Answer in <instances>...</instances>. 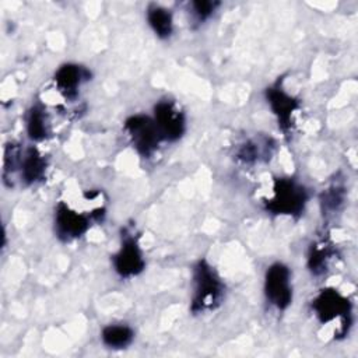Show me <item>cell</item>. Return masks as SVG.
I'll return each instance as SVG.
<instances>
[{"label":"cell","mask_w":358,"mask_h":358,"mask_svg":"<svg viewBox=\"0 0 358 358\" xmlns=\"http://www.w3.org/2000/svg\"><path fill=\"white\" fill-rule=\"evenodd\" d=\"M20 168L21 179L27 185H32L43 178L46 171V159L36 148L31 147L27 150L24 157H21Z\"/></svg>","instance_id":"8fae6325"},{"label":"cell","mask_w":358,"mask_h":358,"mask_svg":"<svg viewBox=\"0 0 358 358\" xmlns=\"http://www.w3.org/2000/svg\"><path fill=\"white\" fill-rule=\"evenodd\" d=\"M193 296L190 310L200 313L217 308L224 296V284L215 270L206 262L200 260L193 268Z\"/></svg>","instance_id":"6da1fadb"},{"label":"cell","mask_w":358,"mask_h":358,"mask_svg":"<svg viewBox=\"0 0 358 358\" xmlns=\"http://www.w3.org/2000/svg\"><path fill=\"white\" fill-rule=\"evenodd\" d=\"M124 130L130 137L133 147L144 158H150L162 140L154 119L145 115H133L127 117Z\"/></svg>","instance_id":"3957f363"},{"label":"cell","mask_w":358,"mask_h":358,"mask_svg":"<svg viewBox=\"0 0 358 358\" xmlns=\"http://www.w3.org/2000/svg\"><path fill=\"white\" fill-rule=\"evenodd\" d=\"M154 122L162 140L176 141L185 133V116L171 101H161L154 106Z\"/></svg>","instance_id":"8992f818"},{"label":"cell","mask_w":358,"mask_h":358,"mask_svg":"<svg viewBox=\"0 0 358 358\" xmlns=\"http://www.w3.org/2000/svg\"><path fill=\"white\" fill-rule=\"evenodd\" d=\"M27 133L31 140L42 141L49 134V123L45 110L39 105L31 106L27 115Z\"/></svg>","instance_id":"5bb4252c"},{"label":"cell","mask_w":358,"mask_h":358,"mask_svg":"<svg viewBox=\"0 0 358 358\" xmlns=\"http://www.w3.org/2000/svg\"><path fill=\"white\" fill-rule=\"evenodd\" d=\"M113 267L120 277L129 278L140 274L145 262L143 257V252L134 236L126 234L122 241V246L119 252L113 256Z\"/></svg>","instance_id":"52a82bcc"},{"label":"cell","mask_w":358,"mask_h":358,"mask_svg":"<svg viewBox=\"0 0 358 358\" xmlns=\"http://www.w3.org/2000/svg\"><path fill=\"white\" fill-rule=\"evenodd\" d=\"M264 295L270 305L278 310H284L289 306L292 301L291 271L285 264L273 263L267 267L264 275Z\"/></svg>","instance_id":"277c9868"},{"label":"cell","mask_w":358,"mask_h":358,"mask_svg":"<svg viewBox=\"0 0 358 358\" xmlns=\"http://www.w3.org/2000/svg\"><path fill=\"white\" fill-rule=\"evenodd\" d=\"M330 248L324 243H319V245H312L310 252H309V257H308V266L310 268V271L313 274H322L326 267H327V262L330 259Z\"/></svg>","instance_id":"9a60e30c"},{"label":"cell","mask_w":358,"mask_h":358,"mask_svg":"<svg viewBox=\"0 0 358 358\" xmlns=\"http://www.w3.org/2000/svg\"><path fill=\"white\" fill-rule=\"evenodd\" d=\"M220 6L218 1H210V0H197L192 3V10L194 17L199 21H204L207 18H210L214 11L217 10V7Z\"/></svg>","instance_id":"2e32d148"},{"label":"cell","mask_w":358,"mask_h":358,"mask_svg":"<svg viewBox=\"0 0 358 358\" xmlns=\"http://www.w3.org/2000/svg\"><path fill=\"white\" fill-rule=\"evenodd\" d=\"M88 227L90 221L84 214L70 208L64 203L57 204L55 211V231L60 239L71 241L80 238L87 232Z\"/></svg>","instance_id":"ba28073f"},{"label":"cell","mask_w":358,"mask_h":358,"mask_svg":"<svg viewBox=\"0 0 358 358\" xmlns=\"http://www.w3.org/2000/svg\"><path fill=\"white\" fill-rule=\"evenodd\" d=\"M101 338L109 348H124L131 344L134 331L126 324H108L102 329Z\"/></svg>","instance_id":"4fadbf2b"},{"label":"cell","mask_w":358,"mask_h":358,"mask_svg":"<svg viewBox=\"0 0 358 358\" xmlns=\"http://www.w3.org/2000/svg\"><path fill=\"white\" fill-rule=\"evenodd\" d=\"M312 309L322 323L336 319L350 323L351 305L350 301L336 289H322L312 301Z\"/></svg>","instance_id":"5b68a950"},{"label":"cell","mask_w":358,"mask_h":358,"mask_svg":"<svg viewBox=\"0 0 358 358\" xmlns=\"http://www.w3.org/2000/svg\"><path fill=\"white\" fill-rule=\"evenodd\" d=\"M341 200H343V196L338 194V189H333L331 192H329V193L326 194L324 203H326V206H327L329 208H333V210H334V208L341 203Z\"/></svg>","instance_id":"ac0fdd59"},{"label":"cell","mask_w":358,"mask_h":358,"mask_svg":"<svg viewBox=\"0 0 358 358\" xmlns=\"http://www.w3.org/2000/svg\"><path fill=\"white\" fill-rule=\"evenodd\" d=\"M266 98L277 117L278 126L282 131H288L294 123V113L299 108L298 101L278 85L268 87L266 90Z\"/></svg>","instance_id":"9c48e42d"},{"label":"cell","mask_w":358,"mask_h":358,"mask_svg":"<svg viewBox=\"0 0 358 358\" xmlns=\"http://www.w3.org/2000/svg\"><path fill=\"white\" fill-rule=\"evenodd\" d=\"M90 71L78 64L67 63L60 66L55 73V83L66 98H74L80 85L90 78Z\"/></svg>","instance_id":"30bf717a"},{"label":"cell","mask_w":358,"mask_h":358,"mask_svg":"<svg viewBox=\"0 0 358 358\" xmlns=\"http://www.w3.org/2000/svg\"><path fill=\"white\" fill-rule=\"evenodd\" d=\"M259 155H260L259 144L252 143V141L243 144V145L238 150V154H236V157H238L242 162H245V164H252V162H255V161L259 158Z\"/></svg>","instance_id":"e0dca14e"},{"label":"cell","mask_w":358,"mask_h":358,"mask_svg":"<svg viewBox=\"0 0 358 358\" xmlns=\"http://www.w3.org/2000/svg\"><path fill=\"white\" fill-rule=\"evenodd\" d=\"M147 21L155 35L161 39H166L173 32V20L169 10L165 7L151 4L147 8Z\"/></svg>","instance_id":"7c38bea8"},{"label":"cell","mask_w":358,"mask_h":358,"mask_svg":"<svg viewBox=\"0 0 358 358\" xmlns=\"http://www.w3.org/2000/svg\"><path fill=\"white\" fill-rule=\"evenodd\" d=\"M306 200L308 193L302 185L289 178H281L274 182L273 197L267 201L266 208L273 214L299 215Z\"/></svg>","instance_id":"7a4b0ae2"}]
</instances>
